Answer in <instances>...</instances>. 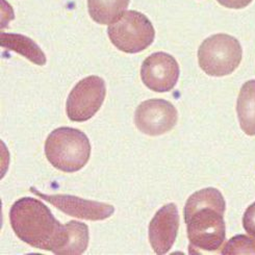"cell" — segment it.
<instances>
[{"label":"cell","instance_id":"5b68a950","mask_svg":"<svg viewBox=\"0 0 255 255\" xmlns=\"http://www.w3.org/2000/svg\"><path fill=\"white\" fill-rule=\"evenodd\" d=\"M111 42L125 53H138L147 49L155 38V30L144 14L127 10L108 28Z\"/></svg>","mask_w":255,"mask_h":255},{"label":"cell","instance_id":"8992f818","mask_svg":"<svg viewBox=\"0 0 255 255\" xmlns=\"http://www.w3.org/2000/svg\"><path fill=\"white\" fill-rule=\"evenodd\" d=\"M107 95L106 82L99 76H88L80 80L68 96L66 111L73 122L90 120L100 110Z\"/></svg>","mask_w":255,"mask_h":255},{"label":"cell","instance_id":"3957f363","mask_svg":"<svg viewBox=\"0 0 255 255\" xmlns=\"http://www.w3.org/2000/svg\"><path fill=\"white\" fill-rule=\"evenodd\" d=\"M45 154L49 163L65 173L82 170L91 156V143L85 132L72 127H59L45 142Z\"/></svg>","mask_w":255,"mask_h":255},{"label":"cell","instance_id":"ba28073f","mask_svg":"<svg viewBox=\"0 0 255 255\" xmlns=\"http://www.w3.org/2000/svg\"><path fill=\"white\" fill-rule=\"evenodd\" d=\"M180 70L177 61L169 53L155 52L142 64L141 78L144 85L153 92H170L176 86Z\"/></svg>","mask_w":255,"mask_h":255},{"label":"cell","instance_id":"9c48e42d","mask_svg":"<svg viewBox=\"0 0 255 255\" xmlns=\"http://www.w3.org/2000/svg\"><path fill=\"white\" fill-rule=\"evenodd\" d=\"M29 190L41 199L51 203L64 214L78 219L101 221L112 217L115 213V207L104 202L86 200L72 195H46L34 188H30Z\"/></svg>","mask_w":255,"mask_h":255},{"label":"cell","instance_id":"7c38bea8","mask_svg":"<svg viewBox=\"0 0 255 255\" xmlns=\"http://www.w3.org/2000/svg\"><path fill=\"white\" fill-rule=\"evenodd\" d=\"M237 113L242 130L247 135H255V80L242 86L237 101Z\"/></svg>","mask_w":255,"mask_h":255},{"label":"cell","instance_id":"5bb4252c","mask_svg":"<svg viewBox=\"0 0 255 255\" xmlns=\"http://www.w3.org/2000/svg\"><path fill=\"white\" fill-rule=\"evenodd\" d=\"M67 239L64 247L59 254L61 255H79L86 252L89 246V227L85 223L70 221L66 224Z\"/></svg>","mask_w":255,"mask_h":255},{"label":"cell","instance_id":"e0dca14e","mask_svg":"<svg viewBox=\"0 0 255 255\" xmlns=\"http://www.w3.org/2000/svg\"><path fill=\"white\" fill-rule=\"evenodd\" d=\"M217 1L227 8L241 9L248 6L252 2V0H217Z\"/></svg>","mask_w":255,"mask_h":255},{"label":"cell","instance_id":"6da1fadb","mask_svg":"<svg viewBox=\"0 0 255 255\" xmlns=\"http://www.w3.org/2000/svg\"><path fill=\"white\" fill-rule=\"evenodd\" d=\"M225 210L224 197L215 188L197 191L189 197L183 215L191 254L214 252L222 247L226 240Z\"/></svg>","mask_w":255,"mask_h":255},{"label":"cell","instance_id":"8fae6325","mask_svg":"<svg viewBox=\"0 0 255 255\" xmlns=\"http://www.w3.org/2000/svg\"><path fill=\"white\" fill-rule=\"evenodd\" d=\"M0 45L2 48L11 50L26 57L28 61L38 66H44L47 62L45 53L39 47V45L30 38L19 33L0 34Z\"/></svg>","mask_w":255,"mask_h":255},{"label":"cell","instance_id":"4fadbf2b","mask_svg":"<svg viewBox=\"0 0 255 255\" xmlns=\"http://www.w3.org/2000/svg\"><path fill=\"white\" fill-rule=\"evenodd\" d=\"M130 0H88V9L91 18L98 24L108 25L117 20Z\"/></svg>","mask_w":255,"mask_h":255},{"label":"cell","instance_id":"52a82bcc","mask_svg":"<svg viewBox=\"0 0 255 255\" xmlns=\"http://www.w3.org/2000/svg\"><path fill=\"white\" fill-rule=\"evenodd\" d=\"M178 113L173 104L164 99H149L135 110L134 123L141 132L156 136L170 131L176 125Z\"/></svg>","mask_w":255,"mask_h":255},{"label":"cell","instance_id":"30bf717a","mask_svg":"<svg viewBox=\"0 0 255 255\" xmlns=\"http://www.w3.org/2000/svg\"><path fill=\"white\" fill-rule=\"evenodd\" d=\"M179 229V213L176 204L164 205L149 224V242L156 254H166L173 247Z\"/></svg>","mask_w":255,"mask_h":255},{"label":"cell","instance_id":"277c9868","mask_svg":"<svg viewBox=\"0 0 255 255\" xmlns=\"http://www.w3.org/2000/svg\"><path fill=\"white\" fill-rule=\"evenodd\" d=\"M243 57L238 39L226 33H217L205 39L198 49V62L210 76L222 77L237 70Z\"/></svg>","mask_w":255,"mask_h":255},{"label":"cell","instance_id":"7a4b0ae2","mask_svg":"<svg viewBox=\"0 0 255 255\" xmlns=\"http://www.w3.org/2000/svg\"><path fill=\"white\" fill-rule=\"evenodd\" d=\"M9 222L15 235L33 248L59 254L66 243V225L36 198L23 197L17 200L10 207Z\"/></svg>","mask_w":255,"mask_h":255},{"label":"cell","instance_id":"2e32d148","mask_svg":"<svg viewBox=\"0 0 255 255\" xmlns=\"http://www.w3.org/2000/svg\"><path fill=\"white\" fill-rule=\"evenodd\" d=\"M243 226L247 234L255 240V202L248 206L246 210L243 217Z\"/></svg>","mask_w":255,"mask_h":255},{"label":"cell","instance_id":"9a60e30c","mask_svg":"<svg viewBox=\"0 0 255 255\" xmlns=\"http://www.w3.org/2000/svg\"><path fill=\"white\" fill-rule=\"evenodd\" d=\"M221 253L223 255L255 254V241L244 235L236 236L226 243Z\"/></svg>","mask_w":255,"mask_h":255}]
</instances>
